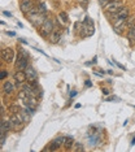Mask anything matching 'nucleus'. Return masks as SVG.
<instances>
[{
    "instance_id": "23",
    "label": "nucleus",
    "mask_w": 135,
    "mask_h": 152,
    "mask_svg": "<svg viewBox=\"0 0 135 152\" xmlns=\"http://www.w3.org/2000/svg\"><path fill=\"white\" fill-rule=\"evenodd\" d=\"M73 151H83V146L81 143H74V146L72 148Z\"/></svg>"
},
{
    "instance_id": "12",
    "label": "nucleus",
    "mask_w": 135,
    "mask_h": 152,
    "mask_svg": "<svg viewBox=\"0 0 135 152\" xmlns=\"http://www.w3.org/2000/svg\"><path fill=\"white\" fill-rule=\"evenodd\" d=\"M15 88H16L15 85H13V82H10V81H7V82H4V85H3V91H4L5 95L13 94Z\"/></svg>"
},
{
    "instance_id": "9",
    "label": "nucleus",
    "mask_w": 135,
    "mask_h": 152,
    "mask_svg": "<svg viewBox=\"0 0 135 152\" xmlns=\"http://www.w3.org/2000/svg\"><path fill=\"white\" fill-rule=\"evenodd\" d=\"M33 8H34V7H33V1H31V0H22V1H21V4H20L21 12L25 13V15H27V13H29Z\"/></svg>"
},
{
    "instance_id": "5",
    "label": "nucleus",
    "mask_w": 135,
    "mask_h": 152,
    "mask_svg": "<svg viewBox=\"0 0 135 152\" xmlns=\"http://www.w3.org/2000/svg\"><path fill=\"white\" fill-rule=\"evenodd\" d=\"M1 58L8 64L13 63V60H15V51H13L10 47L4 48V50L1 51Z\"/></svg>"
},
{
    "instance_id": "26",
    "label": "nucleus",
    "mask_w": 135,
    "mask_h": 152,
    "mask_svg": "<svg viewBox=\"0 0 135 152\" xmlns=\"http://www.w3.org/2000/svg\"><path fill=\"white\" fill-rule=\"evenodd\" d=\"M7 75H8L7 70H1V73H0V81H4V79L7 78Z\"/></svg>"
},
{
    "instance_id": "22",
    "label": "nucleus",
    "mask_w": 135,
    "mask_h": 152,
    "mask_svg": "<svg viewBox=\"0 0 135 152\" xmlns=\"http://www.w3.org/2000/svg\"><path fill=\"white\" fill-rule=\"evenodd\" d=\"M38 34H39V35H42L43 38H50V34H48L46 30L43 29V27H38Z\"/></svg>"
},
{
    "instance_id": "11",
    "label": "nucleus",
    "mask_w": 135,
    "mask_h": 152,
    "mask_svg": "<svg viewBox=\"0 0 135 152\" xmlns=\"http://www.w3.org/2000/svg\"><path fill=\"white\" fill-rule=\"evenodd\" d=\"M60 39H61V30H58V29L55 27V30L51 33V35H50V42L56 44V43L60 42Z\"/></svg>"
},
{
    "instance_id": "19",
    "label": "nucleus",
    "mask_w": 135,
    "mask_h": 152,
    "mask_svg": "<svg viewBox=\"0 0 135 152\" xmlns=\"http://www.w3.org/2000/svg\"><path fill=\"white\" fill-rule=\"evenodd\" d=\"M58 20H60V22H62V23H66L68 20H69L68 13L66 12H60L58 13Z\"/></svg>"
},
{
    "instance_id": "1",
    "label": "nucleus",
    "mask_w": 135,
    "mask_h": 152,
    "mask_svg": "<svg viewBox=\"0 0 135 152\" xmlns=\"http://www.w3.org/2000/svg\"><path fill=\"white\" fill-rule=\"evenodd\" d=\"M26 18H27V21H29L31 25H34L35 27H40L44 23V21L47 20V17H46V15H42V13L38 12L36 8H33L26 15Z\"/></svg>"
},
{
    "instance_id": "32",
    "label": "nucleus",
    "mask_w": 135,
    "mask_h": 152,
    "mask_svg": "<svg viewBox=\"0 0 135 152\" xmlns=\"http://www.w3.org/2000/svg\"><path fill=\"white\" fill-rule=\"evenodd\" d=\"M133 144H135V138L133 139V142H131V146H133Z\"/></svg>"
},
{
    "instance_id": "27",
    "label": "nucleus",
    "mask_w": 135,
    "mask_h": 152,
    "mask_svg": "<svg viewBox=\"0 0 135 152\" xmlns=\"http://www.w3.org/2000/svg\"><path fill=\"white\" fill-rule=\"evenodd\" d=\"M109 1H110V0H99V4L101 5V7H105V5L109 3Z\"/></svg>"
},
{
    "instance_id": "15",
    "label": "nucleus",
    "mask_w": 135,
    "mask_h": 152,
    "mask_svg": "<svg viewBox=\"0 0 135 152\" xmlns=\"http://www.w3.org/2000/svg\"><path fill=\"white\" fill-rule=\"evenodd\" d=\"M127 39H129V42L131 46H134L135 44V25L131 26L129 29V33H127Z\"/></svg>"
},
{
    "instance_id": "13",
    "label": "nucleus",
    "mask_w": 135,
    "mask_h": 152,
    "mask_svg": "<svg viewBox=\"0 0 135 152\" xmlns=\"http://www.w3.org/2000/svg\"><path fill=\"white\" fill-rule=\"evenodd\" d=\"M26 75H27V81H38V73L34 70L31 66H27L26 68Z\"/></svg>"
},
{
    "instance_id": "17",
    "label": "nucleus",
    "mask_w": 135,
    "mask_h": 152,
    "mask_svg": "<svg viewBox=\"0 0 135 152\" xmlns=\"http://www.w3.org/2000/svg\"><path fill=\"white\" fill-rule=\"evenodd\" d=\"M21 117H22V120H23V122H25V124H27V122H29V121H30V117H31V115H30V113L29 112H27V110H26V108L25 109H22V110H21Z\"/></svg>"
},
{
    "instance_id": "20",
    "label": "nucleus",
    "mask_w": 135,
    "mask_h": 152,
    "mask_svg": "<svg viewBox=\"0 0 135 152\" xmlns=\"http://www.w3.org/2000/svg\"><path fill=\"white\" fill-rule=\"evenodd\" d=\"M36 9L39 13H42V15H47V9H46V4H44V3H42V4L38 5Z\"/></svg>"
},
{
    "instance_id": "4",
    "label": "nucleus",
    "mask_w": 135,
    "mask_h": 152,
    "mask_svg": "<svg viewBox=\"0 0 135 152\" xmlns=\"http://www.w3.org/2000/svg\"><path fill=\"white\" fill-rule=\"evenodd\" d=\"M27 66H29V65H27V56L25 53L20 52L18 56H17V61H16L17 70H26Z\"/></svg>"
},
{
    "instance_id": "10",
    "label": "nucleus",
    "mask_w": 135,
    "mask_h": 152,
    "mask_svg": "<svg viewBox=\"0 0 135 152\" xmlns=\"http://www.w3.org/2000/svg\"><path fill=\"white\" fill-rule=\"evenodd\" d=\"M129 8H126V7H122V8L120 9V11H117L116 13H113L112 16H110V18L113 20H117V18H123V17H129Z\"/></svg>"
},
{
    "instance_id": "21",
    "label": "nucleus",
    "mask_w": 135,
    "mask_h": 152,
    "mask_svg": "<svg viewBox=\"0 0 135 152\" xmlns=\"http://www.w3.org/2000/svg\"><path fill=\"white\" fill-rule=\"evenodd\" d=\"M21 110H22V108H21L20 105H10L9 107V112H12V113H20Z\"/></svg>"
},
{
    "instance_id": "6",
    "label": "nucleus",
    "mask_w": 135,
    "mask_h": 152,
    "mask_svg": "<svg viewBox=\"0 0 135 152\" xmlns=\"http://www.w3.org/2000/svg\"><path fill=\"white\" fill-rule=\"evenodd\" d=\"M10 120H12V124H13V130H20L22 127L23 120L21 117V113H12Z\"/></svg>"
},
{
    "instance_id": "2",
    "label": "nucleus",
    "mask_w": 135,
    "mask_h": 152,
    "mask_svg": "<svg viewBox=\"0 0 135 152\" xmlns=\"http://www.w3.org/2000/svg\"><path fill=\"white\" fill-rule=\"evenodd\" d=\"M122 7H123V1H122V0H112V1H109L108 4L104 7V11H105L107 16L110 17L113 13H116L117 11H120Z\"/></svg>"
},
{
    "instance_id": "3",
    "label": "nucleus",
    "mask_w": 135,
    "mask_h": 152,
    "mask_svg": "<svg viewBox=\"0 0 135 152\" xmlns=\"http://www.w3.org/2000/svg\"><path fill=\"white\" fill-rule=\"evenodd\" d=\"M93 33H95V26H93V22L90 20V17H86L85 22H83V25H82L81 35L82 37H91Z\"/></svg>"
},
{
    "instance_id": "25",
    "label": "nucleus",
    "mask_w": 135,
    "mask_h": 152,
    "mask_svg": "<svg viewBox=\"0 0 135 152\" xmlns=\"http://www.w3.org/2000/svg\"><path fill=\"white\" fill-rule=\"evenodd\" d=\"M88 1H90V0H77V3L79 5H82L83 8H86V7L88 5Z\"/></svg>"
},
{
    "instance_id": "18",
    "label": "nucleus",
    "mask_w": 135,
    "mask_h": 152,
    "mask_svg": "<svg viewBox=\"0 0 135 152\" xmlns=\"http://www.w3.org/2000/svg\"><path fill=\"white\" fill-rule=\"evenodd\" d=\"M135 25V17L134 16H129L126 20V23H125V29H130L131 26Z\"/></svg>"
},
{
    "instance_id": "28",
    "label": "nucleus",
    "mask_w": 135,
    "mask_h": 152,
    "mask_svg": "<svg viewBox=\"0 0 135 152\" xmlns=\"http://www.w3.org/2000/svg\"><path fill=\"white\" fill-rule=\"evenodd\" d=\"M3 15L7 16V17H12V13L8 12V11H4V12H3Z\"/></svg>"
},
{
    "instance_id": "7",
    "label": "nucleus",
    "mask_w": 135,
    "mask_h": 152,
    "mask_svg": "<svg viewBox=\"0 0 135 152\" xmlns=\"http://www.w3.org/2000/svg\"><path fill=\"white\" fill-rule=\"evenodd\" d=\"M15 81L17 82V86H20L22 85V83H25V82L27 81V75H26V72H23V70H17L16 73H15Z\"/></svg>"
},
{
    "instance_id": "31",
    "label": "nucleus",
    "mask_w": 135,
    "mask_h": 152,
    "mask_svg": "<svg viewBox=\"0 0 135 152\" xmlns=\"http://www.w3.org/2000/svg\"><path fill=\"white\" fill-rule=\"evenodd\" d=\"M7 34H8V35H10V37H13V35H15V33H13V31H8Z\"/></svg>"
},
{
    "instance_id": "16",
    "label": "nucleus",
    "mask_w": 135,
    "mask_h": 152,
    "mask_svg": "<svg viewBox=\"0 0 135 152\" xmlns=\"http://www.w3.org/2000/svg\"><path fill=\"white\" fill-rule=\"evenodd\" d=\"M73 146H74V139H73L72 137H65V139H64V147L66 148V150H72Z\"/></svg>"
},
{
    "instance_id": "8",
    "label": "nucleus",
    "mask_w": 135,
    "mask_h": 152,
    "mask_svg": "<svg viewBox=\"0 0 135 152\" xmlns=\"http://www.w3.org/2000/svg\"><path fill=\"white\" fill-rule=\"evenodd\" d=\"M64 139H65V137H58V138H56V139H55L51 143V146L50 147H46L44 150H46V151H48V150H51V151L57 150V148H60L61 146H64Z\"/></svg>"
},
{
    "instance_id": "24",
    "label": "nucleus",
    "mask_w": 135,
    "mask_h": 152,
    "mask_svg": "<svg viewBox=\"0 0 135 152\" xmlns=\"http://www.w3.org/2000/svg\"><path fill=\"white\" fill-rule=\"evenodd\" d=\"M5 138H7V133H0V144H1V147L5 144Z\"/></svg>"
},
{
    "instance_id": "29",
    "label": "nucleus",
    "mask_w": 135,
    "mask_h": 152,
    "mask_svg": "<svg viewBox=\"0 0 135 152\" xmlns=\"http://www.w3.org/2000/svg\"><path fill=\"white\" fill-rule=\"evenodd\" d=\"M101 91H103V94H104V95H108V94H109V90H108V88H103Z\"/></svg>"
},
{
    "instance_id": "30",
    "label": "nucleus",
    "mask_w": 135,
    "mask_h": 152,
    "mask_svg": "<svg viewBox=\"0 0 135 152\" xmlns=\"http://www.w3.org/2000/svg\"><path fill=\"white\" fill-rule=\"evenodd\" d=\"M114 63H116V65H117V66H118L120 69H122V70H125V66H123V65H121V64H118V63H117V61H114Z\"/></svg>"
},
{
    "instance_id": "14",
    "label": "nucleus",
    "mask_w": 135,
    "mask_h": 152,
    "mask_svg": "<svg viewBox=\"0 0 135 152\" xmlns=\"http://www.w3.org/2000/svg\"><path fill=\"white\" fill-rule=\"evenodd\" d=\"M40 27H43V29L46 30V31H47L48 34H50V35H51V33H52V31H53V30H55L53 21H52L51 18H47L46 21H44V23H43V25H42Z\"/></svg>"
}]
</instances>
